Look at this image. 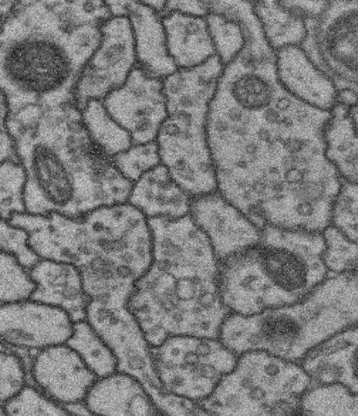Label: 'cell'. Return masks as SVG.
Here are the masks:
<instances>
[{"label": "cell", "instance_id": "13", "mask_svg": "<svg viewBox=\"0 0 358 416\" xmlns=\"http://www.w3.org/2000/svg\"><path fill=\"white\" fill-rule=\"evenodd\" d=\"M75 322L65 310L30 298L0 304V343L36 352L66 343Z\"/></svg>", "mask_w": 358, "mask_h": 416}, {"label": "cell", "instance_id": "28", "mask_svg": "<svg viewBox=\"0 0 358 416\" xmlns=\"http://www.w3.org/2000/svg\"><path fill=\"white\" fill-rule=\"evenodd\" d=\"M81 114L91 138L109 157L133 145L130 135L110 117L102 101H90L81 110Z\"/></svg>", "mask_w": 358, "mask_h": 416}, {"label": "cell", "instance_id": "25", "mask_svg": "<svg viewBox=\"0 0 358 416\" xmlns=\"http://www.w3.org/2000/svg\"><path fill=\"white\" fill-rule=\"evenodd\" d=\"M325 155L343 180L357 182V104L336 103L323 133Z\"/></svg>", "mask_w": 358, "mask_h": 416}, {"label": "cell", "instance_id": "44", "mask_svg": "<svg viewBox=\"0 0 358 416\" xmlns=\"http://www.w3.org/2000/svg\"><path fill=\"white\" fill-rule=\"evenodd\" d=\"M159 15L164 10L166 1H141Z\"/></svg>", "mask_w": 358, "mask_h": 416}, {"label": "cell", "instance_id": "2", "mask_svg": "<svg viewBox=\"0 0 358 416\" xmlns=\"http://www.w3.org/2000/svg\"><path fill=\"white\" fill-rule=\"evenodd\" d=\"M151 233L152 263L127 303L150 347L175 335L217 338L230 313L208 238L185 220L157 222Z\"/></svg>", "mask_w": 358, "mask_h": 416}, {"label": "cell", "instance_id": "30", "mask_svg": "<svg viewBox=\"0 0 358 416\" xmlns=\"http://www.w3.org/2000/svg\"><path fill=\"white\" fill-rule=\"evenodd\" d=\"M205 18L215 55L224 66L244 47L245 28L239 20L224 12H208Z\"/></svg>", "mask_w": 358, "mask_h": 416}, {"label": "cell", "instance_id": "45", "mask_svg": "<svg viewBox=\"0 0 358 416\" xmlns=\"http://www.w3.org/2000/svg\"><path fill=\"white\" fill-rule=\"evenodd\" d=\"M4 415L3 406H0V415Z\"/></svg>", "mask_w": 358, "mask_h": 416}, {"label": "cell", "instance_id": "11", "mask_svg": "<svg viewBox=\"0 0 358 416\" xmlns=\"http://www.w3.org/2000/svg\"><path fill=\"white\" fill-rule=\"evenodd\" d=\"M136 66L133 32L127 17H110L101 27V42L75 76L72 92L78 108L103 101L121 87Z\"/></svg>", "mask_w": 358, "mask_h": 416}, {"label": "cell", "instance_id": "27", "mask_svg": "<svg viewBox=\"0 0 358 416\" xmlns=\"http://www.w3.org/2000/svg\"><path fill=\"white\" fill-rule=\"evenodd\" d=\"M299 415H358V396L339 383L310 387L303 394Z\"/></svg>", "mask_w": 358, "mask_h": 416}, {"label": "cell", "instance_id": "17", "mask_svg": "<svg viewBox=\"0 0 358 416\" xmlns=\"http://www.w3.org/2000/svg\"><path fill=\"white\" fill-rule=\"evenodd\" d=\"M66 38L75 76L99 46L101 27L111 16L102 1H48Z\"/></svg>", "mask_w": 358, "mask_h": 416}, {"label": "cell", "instance_id": "29", "mask_svg": "<svg viewBox=\"0 0 358 416\" xmlns=\"http://www.w3.org/2000/svg\"><path fill=\"white\" fill-rule=\"evenodd\" d=\"M82 358L97 378L117 369V361L111 349L85 320L76 322L73 332L66 342Z\"/></svg>", "mask_w": 358, "mask_h": 416}, {"label": "cell", "instance_id": "37", "mask_svg": "<svg viewBox=\"0 0 358 416\" xmlns=\"http://www.w3.org/2000/svg\"><path fill=\"white\" fill-rule=\"evenodd\" d=\"M27 372L15 353L0 350V406L5 405L26 385Z\"/></svg>", "mask_w": 358, "mask_h": 416}, {"label": "cell", "instance_id": "3", "mask_svg": "<svg viewBox=\"0 0 358 416\" xmlns=\"http://www.w3.org/2000/svg\"><path fill=\"white\" fill-rule=\"evenodd\" d=\"M357 271L328 275L300 301L252 315L229 313L217 338L237 356L261 350L297 362L333 335L357 325Z\"/></svg>", "mask_w": 358, "mask_h": 416}, {"label": "cell", "instance_id": "10", "mask_svg": "<svg viewBox=\"0 0 358 416\" xmlns=\"http://www.w3.org/2000/svg\"><path fill=\"white\" fill-rule=\"evenodd\" d=\"M300 47L334 83L338 93H357L358 1H329L316 18L306 22Z\"/></svg>", "mask_w": 358, "mask_h": 416}, {"label": "cell", "instance_id": "42", "mask_svg": "<svg viewBox=\"0 0 358 416\" xmlns=\"http://www.w3.org/2000/svg\"><path fill=\"white\" fill-rule=\"evenodd\" d=\"M17 1H0V31L7 17L12 13Z\"/></svg>", "mask_w": 358, "mask_h": 416}, {"label": "cell", "instance_id": "12", "mask_svg": "<svg viewBox=\"0 0 358 416\" xmlns=\"http://www.w3.org/2000/svg\"><path fill=\"white\" fill-rule=\"evenodd\" d=\"M85 320L113 351L117 371L136 377L148 394L162 390L152 368L150 345L127 306H105L90 300Z\"/></svg>", "mask_w": 358, "mask_h": 416}, {"label": "cell", "instance_id": "43", "mask_svg": "<svg viewBox=\"0 0 358 416\" xmlns=\"http://www.w3.org/2000/svg\"><path fill=\"white\" fill-rule=\"evenodd\" d=\"M69 415H92L84 401L64 406Z\"/></svg>", "mask_w": 358, "mask_h": 416}, {"label": "cell", "instance_id": "7", "mask_svg": "<svg viewBox=\"0 0 358 416\" xmlns=\"http://www.w3.org/2000/svg\"><path fill=\"white\" fill-rule=\"evenodd\" d=\"M310 387L299 363L252 350L239 354L233 370L199 404L208 415H299Z\"/></svg>", "mask_w": 358, "mask_h": 416}, {"label": "cell", "instance_id": "40", "mask_svg": "<svg viewBox=\"0 0 358 416\" xmlns=\"http://www.w3.org/2000/svg\"><path fill=\"white\" fill-rule=\"evenodd\" d=\"M169 12L205 17L208 10L206 1H166L164 10L160 15Z\"/></svg>", "mask_w": 358, "mask_h": 416}, {"label": "cell", "instance_id": "22", "mask_svg": "<svg viewBox=\"0 0 358 416\" xmlns=\"http://www.w3.org/2000/svg\"><path fill=\"white\" fill-rule=\"evenodd\" d=\"M127 17L134 36L136 66L160 80L176 71L160 15L141 1H128Z\"/></svg>", "mask_w": 358, "mask_h": 416}, {"label": "cell", "instance_id": "33", "mask_svg": "<svg viewBox=\"0 0 358 416\" xmlns=\"http://www.w3.org/2000/svg\"><path fill=\"white\" fill-rule=\"evenodd\" d=\"M34 287L29 270L0 250V304L29 298Z\"/></svg>", "mask_w": 358, "mask_h": 416}, {"label": "cell", "instance_id": "6", "mask_svg": "<svg viewBox=\"0 0 358 416\" xmlns=\"http://www.w3.org/2000/svg\"><path fill=\"white\" fill-rule=\"evenodd\" d=\"M69 82L43 96L39 117L9 131L27 130L62 157L77 190L79 215L93 209L128 201L133 182L124 177L113 158L91 138L76 105Z\"/></svg>", "mask_w": 358, "mask_h": 416}, {"label": "cell", "instance_id": "4", "mask_svg": "<svg viewBox=\"0 0 358 416\" xmlns=\"http://www.w3.org/2000/svg\"><path fill=\"white\" fill-rule=\"evenodd\" d=\"M322 232L265 227L259 242L234 259L229 289L243 315L294 303L328 275Z\"/></svg>", "mask_w": 358, "mask_h": 416}, {"label": "cell", "instance_id": "16", "mask_svg": "<svg viewBox=\"0 0 358 416\" xmlns=\"http://www.w3.org/2000/svg\"><path fill=\"white\" fill-rule=\"evenodd\" d=\"M29 375L34 387L64 407L83 401L98 378L66 343L36 352Z\"/></svg>", "mask_w": 358, "mask_h": 416}, {"label": "cell", "instance_id": "19", "mask_svg": "<svg viewBox=\"0 0 358 416\" xmlns=\"http://www.w3.org/2000/svg\"><path fill=\"white\" fill-rule=\"evenodd\" d=\"M275 54L277 77L286 91L316 108L330 111L334 108L338 96L334 83L300 46H287Z\"/></svg>", "mask_w": 358, "mask_h": 416}, {"label": "cell", "instance_id": "39", "mask_svg": "<svg viewBox=\"0 0 358 416\" xmlns=\"http://www.w3.org/2000/svg\"><path fill=\"white\" fill-rule=\"evenodd\" d=\"M8 104L0 90V165L9 161H18L13 138L7 127Z\"/></svg>", "mask_w": 358, "mask_h": 416}, {"label": "cell", "instance_id": "18", "mask_svg": "<svg viewBox=\"0 0 358 416\" xmlns=\"http://www.w3.org/2000/svg\"><path fill=\"white\" fill-rule=\"evenodd\" d=\"M357 325L344 329L310 350L299 364L310 379V387L339 383L358 392Z\"/></svg>", "mask_w": 358, "mask_h": 416}, {"label": "cell", "instance_id": "26", "mask_svg": "<svg viewBox=\"0 0 358 416\" xmlns=\"http://www.w3.org/2000/svg\"><path fill=\"white\" fill-rule=\"evenodd\" d=\"M253 10L265 37L275 52L291 45L300 46L311 20L308 6L301 1H252Z\"/></svg>", "mask_w": 358, "mask_h": 416}, {"label": "cell", "instance_id": "24", "mask_svg": "<svg viewBox=\"0 0 358 416\" xmlns=\"http://www.w3.org/2000/svg\"><path fill=\"white\" fill-rule=\"evenodd\" d=\"M160 16L168 52L177 69L199 66L215 55L205 17L178 12Z\"/></svg>", "mask_w": 358, "mask_h": 416}, {"label": "cell", "instance_id": "41", "mask_svg": "<svg viewBox=\"0 0 358 416\" xmlns=\"http://www.w3.org/2000/svg\"><path fill=\"white\" fill-rule=\"evenodd\" d=\"M112 17H127L128 1H105Z\"/></svg>", "mask_w": 358, "mask_h": 416}, {"label": "cell", "instance_id": "23", "mask_svg": "<svg viewBox=\"0 0 358 416\" xmlns=\"http://www.w3.org/2000/svg\"><path fill=\"white\" fill-rule=\"evenodd\" d=\"M192 198L162 164L134 182L128 199L148 218H178L188 215Z\"/></svg>", "mask_w": 358, "mask_h": 416}, {"label": "cell", "instance_id": "20", "mask_svg": "<svg viewBox=\"0 0 358 416\" xmlns=\"http://www.w3.org/2000/svg\"><path fill=\"white\" fill-rule=\"evenodd\" d=\"M29 273L35 285L30 299L65 310L75 322L85 320L90 300L74 265L39 259L29 269Z\"/></svg>", "mask_w": 358, "mask_h": 416}, {"label": "cell", "instance_id": "9", "mask_svg": "<svg viewBox=\"0 0 358 416\" xmlns=\"http://www.w3.org/2000/svg\"><path fill=\"white\" fill-rule=\"evenodd\" d=\"M206 114L203 110L167 113L155 138L161 164L191 198L217 189L206 135Z\"/></svg>", "mask_w": 358, "mask_h": 416}, {"label": "cell", "instance_id": "1", "mask_svg": "<svg viewBox=\"0 0 358 416\" xmlns=\"http://www.w3.org/2000/svg\"><path fill=\"white\" fill-rule=\"evenodd\" d=\"M8 220L27 233L40 259L74 265L87 297L103 305H127L152 261L148 219L127 202L77 217L24 212Z\"/></svg>", "mask_w": 358, "mask_h": 416}, {"label": "cell", "instance_id": "21", "mask_svg": "<svg viewBox=\"0 0 358 416\" xmlns=\"http://www.w3.org/2000/svg\"><path fill=\"white\" fill-rule=\"evenodd\" d=\"M84 402L92 415H162L141 382L118 371L98 378Z\"/></svg>", "mask_w": 358, "mask_h": 416}, {"label": "cell", "instance_id": "5", "mask_svg": "<svg viewBox=\"0 0 358 416\" xmlns=\"http://www.w3.org/2000/svg\"><path fill=\"white\" fill-rule=\"evenodd\" d=\"M48 1H21L0 31V90L9 113L38 103L75 78Z\"/></svg>", "mask_w": 358, "mask_h": 416}, {"label": "cell", "instance_id": "15", "mask_svg": "<svg viewBox=\"0 0 358 416\" xmlns=\"http://www.w3.org/2000/svg\"><path fill=\"white\" fill-rule=\"evenodd\" d=\"M188 215L208 238L218 261L259 242L261 229L220 193L192 198Z\"/></svg>", "mask_w": 358, "mask_h": 416}, {"label": "cell", "instance_id": "8", "mask_svg": "<svg viewBox=\"0 0 358 416\" xmlns=\"http://www.w3.org/2000/svg\"><path fill=\"white\" fill-rule=\"evenodd\" d=\"M150 351L162 389L198 403L233 370L238 357L217 338L191 335L169 336Z\"/></svg>", "mask_w": 358, "mask_h": 416}, {"label": "cell", "instance_id": "35", "mask_svg": "<svg viewBox=\"0 0 358 416\" xmlns=\"http://www.w3.org/2000/svg\"><path fill=\"white\" fill-rule=\"evenodd\" d=\"M112 158L122 175L133 183L145 173L161 164L155 141L133 144Z\"/></svg>", "mask_w": 358, "mask_h": 416}, {"label": "cell", "instance_id": "31", "mask_svg": "<svg viewBox=\"0 0 358 416\" xmlns=\"http://www.w3.org/2000/svg\"><path fill=\"white\" fill-rule=\"evenodd\" d=\"M322 261L328 275L357 271V245L332 225L323 231Z\"/></svg>", "mask_w": 358, "mask_h": 416}, {"label": "cell", "instance_id": "14", "mask_svg": "<svg viewBox=\"0 0 358 416\" xmlns=\"http://www.w3.org/2000/svg\"><path fill=\"white\" fill-rule=\"evenodd\" d=\"M110 117L130 135L133 144L155 140L167 115L162 80L135 66L124 83L102 101Z\"/></svg>", "mask_w": 358, "mask_h": 416}, {"label": "cell", "instance_id": "38", "mask_svg": "<svg viewBox=\"0 0 358 416\" xmlns=\"http://www.w3.org/2000/svg\"><path fill=\"white\" fill-rule=\"evenodd\" d=\"M0 250L15 257L28 270L40 259L28 244L27 233L2 218H0Z\"/></svg>", "mask_w": 358, "mask_h": 416}, {"label": "cell", "instance_id": "34", "mask_svg": "<svg viewBox=\"0 0 358 416\" xmlns=\"http://www.w3.org/2000/svg\"><path fill=\"white\" fill-rule=\"evenodd\" d=\"M3 408L7 415H69L63 406L27 384Z\"/></svg>", "mask_w": 358, "mask_h": 416}, {"label": "cell", "instance_id": "32", "mask_svg": "<svg viewBox=\"0 0 358 416\" xmlns=\"http://www.w3.org/2000/svg\"><path fill=\"white\" fill-rule=\"evenodd\" d=\"M26 175L19 161L0 165V218L9 220L25 212L24 191Z\"/></svg>", "mask_w": 358, "mask_h": 416}, {"label": "cell", "instance_id": "36", "mask_svg": "<svg viewBox=\"0 0 358 416\" xmlns=\"http://www.w3.org/2000/svg\"><path fill=\"white\" fill-rule=\"evenodd\" d=\"M330 223L346 237L357 241V185L343 180L331 206Z\"/></svg>", "mask_w": 358, "mask_h": 416}]
</instances>
